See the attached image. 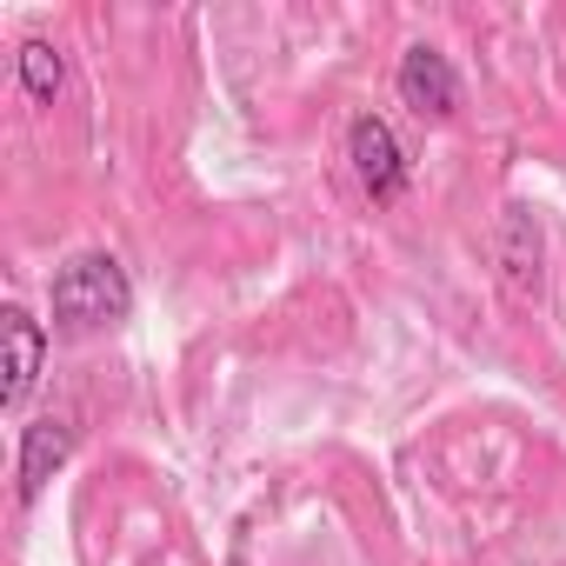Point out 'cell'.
Instances as JSON below:
<instances>
[{"mask_svg":"<svg viewBox=\"0 0 566 566\" xmlns=\"http://www.w3.org/2000/svg\"><path fill=\"white\" fill-rule=\"evenodd\" d=\"M48 307H54V334L67 340H87V334H107L134 314V280L114 253H74L54 287H48Z\"/></svg>","mask_w":566,"mask_h":566,"instance_id":"6da1fadb","label":"cell"},{"mask_svg":"<svg viewBox=\"0 0 566 566\" xmlns=\"http://www.w3.org/2000/svg\"><path fill=\"white\" fill-rule=\"evenodd\" d=\"M347 160H354V174H360V187H367L374 207H394L407 193V154H400V140H394V127L380 114H354Z\"/></svg>","mask_w":566,"mask_h":566,"instance_id":"7a4b0ae2","label":"cell"},{"mask_svg":"<svg viewBox=\"0 0 566 566\" xmlns=\"http://www.w3.org/2000/svg\"><path fill=\"white\" fill-rule=\"evenodd\" d=\"M394 87H400V101H407L420 120H453V107H460V74H453V61H447L433 41H413V48L400 54Z\"/></svg>","mask_w":566,"mask_h":566,"instance_id":"3957f363","label":"cell"},{"mask_svg":"<svg viewBox=\"0 0 566 566\" xmlns=\"http://www.w3.org/2000/svg\"><path fill=\"white\" fill-rule=\"evenodd\" d=\"M0 354H8V360H0V374H8V380H0V407L21 413L34 380H41V360H48V327L28 307H8V314H0Z\"/></svg>","mask_w":566,"mask_h":566,"instance_id":"277c9868","label":"cell"},{"mask_svg":"<svg viewBox=\"0 0 566 566\" xmlns=\"http://www.w3.org/2000/svg\"><path fill=\"white\" fill-rule=\"evenodd\" d=\"M67 453H74V420H67V413H41V420L21 427V467H14L21 506H34V500L48 493V480L67 467Z\"/></svg>","mask_w":566,"mask_h":566,"instance_id":"5b68a950","label":"cell"},{"mask_svg":"<svg viewBox=\"0 0 566 566\" xmlns=\"http://www.w3.org/2000/svg\"><path fill=\"white\" fill-rule=\"evenodd\" d=\"M539 260H546V233H539V220L513 200V207L500 213V273H506L513 294H539Z\"/></svg>","mask_w":566,"mask_h":566,"instance_id":"8992f818","label":"cell"},{"mask_svg":"<svg viewBox=\"0 0 566 566\" xmlns=\"http://www.w3.org/2000/svg\"><path fill=\"white\" fill-rule=\"evenodd\" d=\"M61 81H67L61 48H54V41H21V87H28L34 101H54V94H61Z\"/></svg>","mask_w":566,"mask_h":566,"instance_id":"52a82bcc","label":"cell"}]
</instances>
